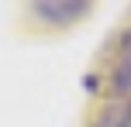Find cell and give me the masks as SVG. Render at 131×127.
Listing matches in <instances>:
<instances>
[{
	"label": "cell",
	"instance_id": "obj_1",
	"mask_svg": "<svg viewBox=\"0 0 131 127\" xmlns=\"http://www.w3.org/2000/svg\"><path fill=\"white\" fill-rule=\"evenodd\" d=\"M86 86L107 89V93H128L131 89V31L114 41V48L107 52V65L100 69V76H90Z\"/></svg>",
	"mask_w": 131,
	"mask_h": 127
},
{
	"label": "cell",
	"instance_id": "obj_2",
	"mask_svg": "<svg viewBox=\"0 0 131 127\" xmlns=\"http://www.w3.org/2000/svg\"><path fill=\"white\" fill-rule=\"evenodd\" d=\"M31 10L48 24H72V21L90 14V4H48V0H41V4H31Z\"/></svg>",
	"mask_w": 131,
	"mask_h": 127
},
{
	"label": "cell",
	"instance_id": "obj_3",
	"mask_svg": "<svg viewBox=\"0 0 131 127\" xmlns=\"http://www.w3.org/2000/svg\"><path fill=\"white\" fill-rule=\"evenodd\" d=\"M114 127H131V107H128V110H124V114H121V117H117V124H114Z\"/></svg>",
	"mask_w": 131,
	"mask_h": 127
}]
</instances>
